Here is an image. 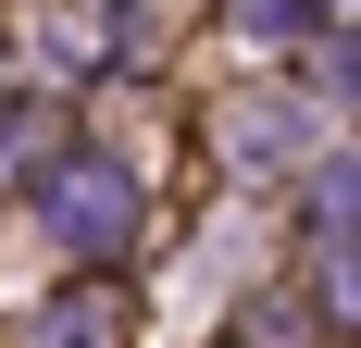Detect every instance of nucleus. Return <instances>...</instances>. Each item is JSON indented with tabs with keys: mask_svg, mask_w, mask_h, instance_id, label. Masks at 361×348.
<instances>
[{
	"mask_svg": "<svg viewBox=\"0 0 361 348\" xmlns=\"http://www.w3.org/2000/svg\"><path fill=\"white\" fill-rule=\"evenodd\" d=\"M50 224H63L75 249H100V237H125V224H137V199H125V174H63V187H50Z\"/></svg>",
	"mask_w": 361,
	"mask_h": 348,
	"instance_id": "nucleus-1",
	"label": "nucleus"
}]
</instances>
